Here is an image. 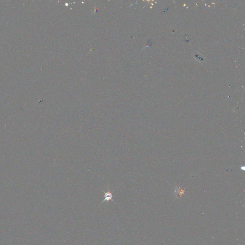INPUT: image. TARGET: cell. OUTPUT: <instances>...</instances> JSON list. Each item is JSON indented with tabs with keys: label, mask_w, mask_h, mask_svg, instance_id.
Listing matches in <instances>:
<instances>
[{
	"label": "cell",
	"mask_w": 245,
	"mask_h": 245,
	"mask_svg": "<svg viewBox=\"0 0 245 245\" xmlns=\"http://www.w3.org/2000/svg\"><path fill=\"white\" fill-rule=\"evenodd\" d=\"M113 195L111 193H110V192H107L106 193L104 192V199L102 201V202H103L105 201H109L110 200H111L112 201H113Z\"/></svg>",
	"instance_id": "obj_1"
}]
</instances>
